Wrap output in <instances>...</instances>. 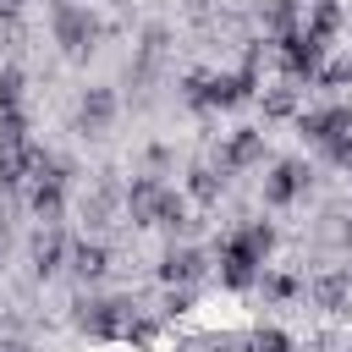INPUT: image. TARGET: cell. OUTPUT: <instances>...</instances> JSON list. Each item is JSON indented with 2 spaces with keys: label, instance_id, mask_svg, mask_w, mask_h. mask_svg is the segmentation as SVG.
Here are the masks:
<instances>
[{
  "label": "cell",
  "instance_id": "obj_17",
  "mask_svg": "<svg viewBox=\"0 0 352 352\" xmlns=\"http://www.w3.org/2000/svg\"><path fill=\"white\" fill-rule=\"evenodd\" d=\"M253 352H292V341H286L280 330H258V336H253Z\"/></svg>",
  "mask_w": 352,
  "mask_h": 352
},
{
  "label": "cell",
  "instance_id": "obj_15",
  "mask_svg": "<svg viewBox=\"0 0 352 352\" xmlns=\"http://www.w3.org/2000/svg\"><path fill=\"white\" fill-rule=\"evenodd\" d=\"M314 297H319L324 308H336V302L346 297V275H324V280H314Z\"/></svg>",
  "mask_w": 352,
  "mask_h": 352
},
{
  "label": "cell",
  "instance_id": "obj_1",
  "mask_svg": "<svg viewBox=\"0 0 352 352\" xmlns=\"http://www.w3.org/2000/svg\"><path fill=\"white\" fill-rule=\"evenodd\" d=\"M55 38H60L66 50H82V44L94 38V16H88L82 6L60 0V6H55Z\"/></svg>",
  "mask_w": 352,
  "mask_h": 352
},
{
  "label": "cell",
  "instance_id": "obj_8",
  "mask_svg": "<svg viewBox=\"0 0 352 352\" xmlns=\"http://www.w3.org/2000/svg\"><path fill=\"white\" fill-rule=\"evenodd\" d=\"M336 28H341V6H336V0H314V11H308V33H314V38H330Z\"/></svg>",
  "mask_w": 352,
  "mask_h": 352
},
{
  "label": "cell",
  "instance_id": "obj_3",
  "mask_svg": "<svg viewBox=\"0 0 352 352\" xmlns=\"http://www.w3.org/2000/svg\"><path fill=\"white\" fill-rule=\"evenodd\" d=\"M302 132L319 138V143H341L352 132V116L346 110H319V116H302Z\"/></svg>",
  "mask_w": 352,
  "mask_h": 352
},
{
  "label": "cell",
  "instance_id": "obj_16",
  "mask_svg": "<svg viewBox=\"0 0 352 352\" xmlns=\"http://www.w3.org/2000/svg\"><path fill=\"white\" fill-rule=\"evenodd\" d=\"M264 22L286 38V33H292V0H270V6H264Z\"/></svg>",
  "mask_w": 352,
  "mask_h": 352
},
{
  "label": "cell",
  "instance_id": "obj_20",
  "mask_svg": "<svg viewBox=\"0 0 352 352\" xmlns=\"http://www.w3.org/2000/svg\"><path fill=\"white\" fill-rule=\"evenodd\" d=\"M324 77H330V82H352V60H341V66H336V72H324Z\"/></svg>",
  "mask_w": 352,
  "mask_h": 352
},
{
  "label": "cell",
  "instance_id": "obj_12",
  "mask_svg": "<svg viewBox=\"0 0 352 352\" xmlns=\"http://www.w3.org/2000/svg\"><path fill=\"white\" fill-rule=\"evenodd\" d=\"M258 154H264L258 132H236V138H231V165H253Z\"/></svg>",
  "mask_w": 352,
  "mask_h": 352
},
{
  "label": "cell",
  "instance_id": "obj_5",
  "mask_svg": "<svg viewBox=\"0 0 352 352\" xmlns=\"http://www.w3.org/2000/svg\"><path fill=\"white\" fill-rule=\"evenodd\" d=\"M126 204H132V220L154 226V220H160V204H165V187H160V182H138Z\"/></svg>",
  "mask_w": 352,
  "mask_h": 352
},
{
  "label": "cell",
  "instance_id": "obj_7",
  "mask_svg": "<svg viewBox=\"0 0 352 352\" xmlns=\"http://www.w3.org/2000/svg\"><path fill=\"white\" fill-rule=\"evenodd\" d=\"M160 275L176 286V280H192V275H204V258L192 253V248H176V253H165V264H160Z\"/></svg>",
  "mask_w": 352,
  "mask_h": 352
},
{
  "label": "cell",
  "instance_id": "obj_6",
  "mask_svg": "<svg viewBox=\"0 0 352 352\" xmlns=\"http://www.w3.org/2000/svg\"><path fill=\"white\" fill-rule=\"evenodd\" d=\"M297 192H302V170L297 165H275V176L264 182V198L270 204H292Z\"/></svg>",
  "mask_w": 352,
  "mask_h": 352
},
{
  "label": "cell",
  "instance_id": "obj_13",
  "mask_svg": "<svg viewBox=\"0 0 352 352\" xmlns=\"http://www.w3.org/2000/svg\"><path fill=\"white\" fill-rule=\"evenodd\" d=\"M16 148H28L22 116H0V154H16Z\"/></svg>",
  "mask_w": 352,
  "mask_h": 352
},
{
  "label": "cell",
  "instance_id": "obj_11",
  "mask_svg": "<svg viewBox=\"0 0 352 352\" xmlns=\"http://www.w3.org/2000/svg\"><path fill=\"white\" fill-rule=\"evenodd\" d=\"M16 99H22V72L6 66L0 72V116H16Z\"/></svg>",
  "mask_w": 352,
  "mask_h": 352
},
{
  "label": "cell",
  "instance_id": "obj_4",
  "mask_svg": "<svg viewBox=\"0 0 352 352\" xmlns=\"http://www.w3.org/2000/svg\"><path fill=\"white\" fill-rule=\"evenodd\" d=\"M60 182H66L60 165H44V170L33 176V209H38V214H55V209H60Z\"/></svg>",
  "mask_w": 352,
  "mask_h": 352
},
{
  "label": "cell",
  "instance_id": "obj_2",
  "mask_svg": "<svg viewBox=\"0 0 352 352\" xmlns=\"http://www.w3.org/2000/svg\"><path fill=\"white\" fill-rule=\"evenodd\" d=\"M280 55H286V72H292V77H302V72H319L324 38H314V33H286V38H280Z\"/></svg>",
  "mask_w": 352,
  "mask_h": 352
},
{
  "label": "cell",
  "instance_id": "obj_9",
  "mask_svg": "<svg viewBox=\"0 0 352 352\" xmlns=\"http://www.w3.org/2000/svg\"><path fill=\"white\" fill-rule=\"evenodd\" d=\"M72 270H77L82 280H99V275H104V248H99V242L72 248Z\"/></svg>",
  "mask_w": 352,
  "mask_h": 352
},
{
  "label": "cell",
  "instance_id": "obj_21",
  "mask_svg": "<svg viewBox=\"0 0 352 352\" xmlns=\"http://www.w3.org/2000/svg\"><path fill=\"white\" fill-rule=\"evenodd\" d=\"M0 352H28V346H16V341H11V346H0Z\"/></svg>",
  "mask_w": 352,
  "mask_h": 352
},
{
  "label": "cell",
  "instance_id": "obj_10",
  "mask_svg": "<svg viewBox=\"0 0 352 352\" xmlns=\"http://www.w3.org/2000/svg\"><path fill=\"white\" fill-rule=\"evenodd\" d=\"M60 253H66V248H60V236H55V231H38V236H33V264H38L44 275H50V270H60Z\"/></svg>",
  "mask_w": 352,
  "mask_h": 352
},
{
  "label": "cell",
  "instance_id": "obj_19",
  "mask_svg": "<svg viewBox=\"0 0 352 352\" xmlns=\"http://www.w3.org/2000/svg\"><path fill=\"white\" fill-rule=\"evenodd\" d=\"M270 110H275V116H286V110H292V94H286V88H280V94H270Z\"/></svg>",
  "mask_w": 352,
  "mask_h": 352
},
{
  "label": "cell",
  "instance_id": "obj_18",
  "mask_svg": "<svg viewBox=\"0 0 352 352\" xmlns=\"http://www.w3.org/2000/svg\"><path fill=\"white\" fill-rule=\"evenodd\" d=\"M192 192H198V198H214V176H209V170H192Z\"/></svg>",
  "mask_w": 352,
  "mask_h": 352
},
{
  "label": "cell",
  "instance_id": "obj_14",
  "mask_svg": "<svg viewBox=\"0 0 352 352\" xmlns=\"http://www.w3.org/2000/svg\"><path fill=\"white\" fill-rule=\"evenodd\" d=\"M110 110H116V99H110L104 88H94V94L82 99V121H110Z\"/></svg>",
  "mask_w": 352,
  "mask_h": 352
}]
</instances>
